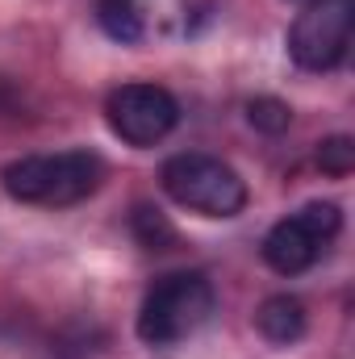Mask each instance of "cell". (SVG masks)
Instances as JSON below:
<instances>
[{"instance_id": "30bf717a", "label": "cell", "mask_w": 355, "mask_h": 359, "mask_svg": "<svg viewBox=\"0 0 355 359\" xmlns=\"http://www.w3.org/2000/svg\"><path fill=\"white\" fill-rule=\"evenodd\" d=\"M247 121L260 134H284L293 126V109L280 96H255V100H247Z\"/></svg>"}, {"instance_id": "277c9868", "label": "cell", "mask_w": 355, "mask_h": 359, "mask_svg": "<svg viewBox=\"0 0 355 359\" xmlns=\"http://www.w3.org/2000/svg\"><path fill=\"white\" fill-rule=\"evenodd\" d=\"M343 230V209L335 201H309L293 217L276 222L264 238V264L280 276H301L314 268L322 247Z\"/></svg>"}, {"instance_id": "8fae6325", "label": "cell", "mask_w": 355, "mask_h": 359, "mask_svg": "<svg viewBox=\"0 0 355 359\" xmlns=\"http://www.w3.org/2000/svg\"><path fill=\"white\" fill-rule=\"evenodd\" d=\"M318 168L326 176H351L355 168V138L351 134H330L318 142Z\"/></svg>"}, {"instance_id": "6da1fadb", "label": "cell", "mask_w": 355, "mask_h": 359, "mask_svg": "<svg viewBox=\"0 0 355 359\" xmlns=\"http://www.w3.org/2000/svg\"><path fill=\"white\" fill-rule=\"evenodd\" d=\"M4 192L25 205H76L92 196L105 180V163L96 151H59L29 155L4 168Z\"/></svg>"}, {"instance_id": "7c38bea8", "label": "cell", "mask_w": 355, "mask_h": 359, "mask_svg": "<svg viewBox=\"0 0 355 359\" xmlns=\"http://www.w3.org/2000/svg\"><path fill=\"white\" fill-rule=\"evenodd\" d=\"M293 4H309V0H293Z\"/></svg>"}, {"instance_id": "5b68a950", "label": "cell", "mask_w": 355, "mask_h": 359, "mask_svg": "<svg viewBox=\"0 0 355 359\" xmlns=\"http://www.w3.org/2000/svg\"><path fill=\"white\" fill-rule=\"evenodd\" d=\"M351 29L355 0H309L288 29V55L305 72H330L351 46Z\"/></svg>"}, {"instance_id": "3957f363", "label": "cell", "mask_w": 355, "mask_h": 359, "mask_svg": "<svg viewBox=\"0 0 355 359\" xmlns=\"http://www.w3.org/2000/svg\"><path fill=\"white\" fill-rule=\"evenodd\" d=\"M159 180H163V192L176 205L201 213V217H239L247 209L243 176L230 163L213 159V155H196V151L192 155H172L163 163Z\"/></svg>"}, {"instance_id": "8992f818", "label": "cell", "mask_w": 355, "mask_h": 359, "mask_svg": "<svg viewBox=\"0 0 355 359\" xmlns=\"http://www.w3.org/2000/svg\"><path fill=\"white\" fill-rule=\"evenodd\" d=\"M105 117L109 130L130 142V147H155L163 142L180 121V104L176 96L159 84H121L109 92L105 100Z\"/></svg>"}, {"instance_id": "52a82bcc", "label": "cell", "mask_w": 355, "mask_h": 359, "mask_svg": "<svg viewBox=\"0 0 355 359\" xmlns=\"http://www.w3.org/2000/svg\"><path fill=\"white\" fill-rule=\"evenodd\" d=\"M255 326H260V334L267 343L288 347V343H297L305 334V305L297 297H288V292H276L255 309Z\"/></svg>"}, {"instance_id": "ba28073f", "label": "cell", "mask_w": 355, "mask_h": 359, "mask_svg": "<svg viewBox=\"0 0 355 359\" xmlns=\"http://www.w3.org/2000/svg\"><path fill=\"white\" fill-rule=\"evenodd\" d=\"M96 21L113 42L142 38V4L138 0H96Z\"/></svg>"}, {"instance_id": "7a4b0ae2", "label": "cell", "mask_w": 355, "mask_h": 359, "mask_svg": "<svg viewBox=\"0 0 355 359\" xmlns=\"http://www.w3.org/2000/svg\"><path fill=\"white\" fill-rule=\"evenodd\" d=\"M213 284L201 271H172L142 297L138 339L147 347H176L213 318Z\"/></svg>"}, {"instance_id": "9c48e42d", "label": "cell", "mask_w": 355, "mask_h": 359, "mask_svg": "<svg viewBox=\"0 0 355 359\" xmlns=\"http://www.w3.org/2000/svg\"><path fill=\"white\" fill-rule=\"evenodd\" d=\"M130 230H134V238H138L142 251H172V247L180 243L176 226H172L155 205H134V213H130Z\"/></svg>"}]
</instances>
